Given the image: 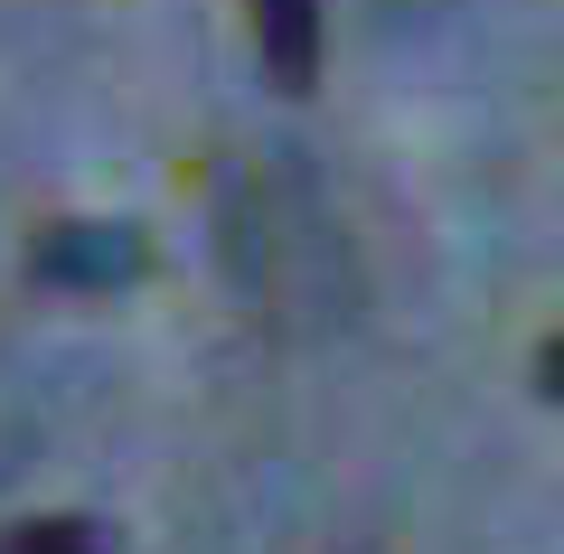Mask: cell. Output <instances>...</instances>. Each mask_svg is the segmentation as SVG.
Instances as JSON below:
<instances>
[{
    "label": "cell",
    "instance_id": "obj_1",
    "mask_svg": "<svg viewBox=\"0 0 564 554\" xmlns=\"http://www.w3.org/2000/svg\"><path fill=\"white\" fill-rule=\"evenodd\" d=\"M217 254L226 282L245 292V311L273 319V329H329L358 301V273H348V236L329 217L321 178L302 160H245L217 188Z\"/></svg>",
    "mask_w": 564,
    "mask_h": 554
},
{
    "label": "cell",
    "instance_id": "obj_2",
    "mask_svg": "<svg viewBox=\"0 0 564 554\" xmlns=\"http://www.w3.org/2000/svg\"><path fill=\"white\" fill-rule=\"evenodd\" d=\"M141 236L113 217H57L39 245H29V273L47 282V292H122V282H141Z\"/></svg>",
    "mask_w": 564,
    "mask_h": 554
},
{
    "label": "cell",
    "instance_id": "obj_3",
    "mask_svg": "<svg viewBox=\"0 0 564 554\" xmlns=\"http://www.w3.org/2000/svg\"><path fill=\"white\" fill-rule=\"evenodd\" d=\"M321 39H329L321 0H254V47H263V66H273V85L321 76Z\"/></svg>",
    "mask_w": 564,
    "mask_h": 554
},
{
    "label": "cell",
    "instance_id": "obj_4",
    "mask_svg": "<svg viewBox=\"0 0 564 554\" xmlns=\"http://www.w3.org/2000/svg\"><path fill=\"white\" fill-rule=\"evenodd\" d=\"M0 554H113V535L95 517H29V526L0 535Z\"/></svg>",
    "mask_w": 564,
    "mask_h": 554
},
{
    "label": "cell",
    "instance_id": "obj_5",
    "mask_svg": "<svg viewBox=\"0 0 564 554\" xmlns=\"http://www.w3.org/2000/svg\"><path fill=\"white\" fill-rule=\"evenodd\" d=\"M555 377H564V348H555V338H545V348H536V395H564Z\"/></svg>",
    "mask_w": 564,
    "mask_h": 554
}]
</instances>
